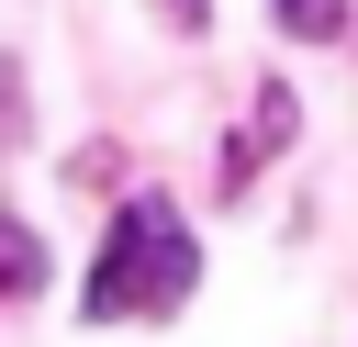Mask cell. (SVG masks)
I'll return each mask as SVG.
<instances>
[{
	"mask_svg": "<svg viewBox=\"0 0 358 347\" xmlns=\"http://www.w3.org/2000/svg\"><path fill=\"white\" fill-rule=\"evenodd\" d=\"M268 11H280V22L302 34V45H324V34H347V0H268Z\"/></svg>",
	"mask_w": 358,
	"mask_h": 347,
	"instance_id": "3957f363",
	"label": "cell"
},
{
	"mask_svg": "<svg viewBox=\"0 0 358 347\" xmlns=\"http://www.w3.org/2000/svg\"><path fill=\"white\" fill-rule=\"evenodd\" d=\"M190 280H201V246H190L179 201L134 190V201L112 213V246H101V257H90V280H78V313H90V325H123V313H179V302H190Z\"/></svg>",
	"mask_w": 358,
	"mask_h": 347,
	"instance_id": "6da1fadb",
	"label": "cell"
},
{
	"mask_svg": "<svg viewBox=\"0 0 358 347\" xmlns=\"http://www.w3.org/2000/svg\"><path fill=\"white\" fill-rule=\"evenodd\" d=\"M0 291H11V302L45 291V246H34V224H0Z\"/></svg>",
	"mask_w": 358,
	"mask_h": 347,
	"instance_id": "7a4b0ae2",
	"label": "cell"
},
{
	"mask_svg": "<svg viewBox=\"0 0 358 347\" xmlns=\"http://www.w3.org/2000/svg\"><path fill=\"white\" fill-rule=\"evenodd\" d=\"M157 11H168L179 34H201V11H213V0H157Z\"/></svg>",
	"mask_w": 358,
	"mask_h": 347,
	"instance_id": "277c9868",
	"label": "cell"
}]
</instances>
